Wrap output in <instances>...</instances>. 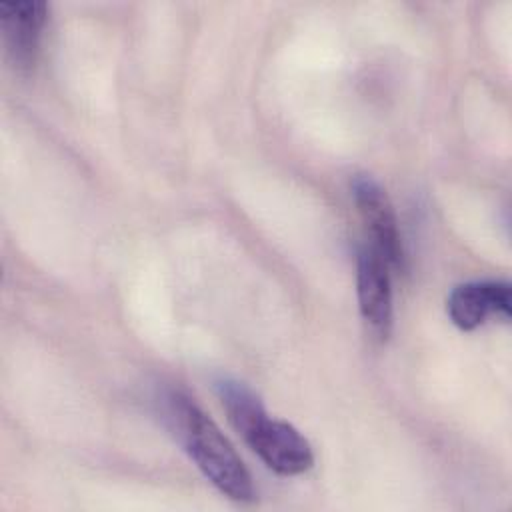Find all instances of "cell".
<instances>
[{
  "mask_svg": "<svg viewBox=\"0 0 512 512\" xmlns=\"http://www.w3.org/2000/svg\"><path fill=\"white\" fill-rule=\"evenodd\" d=\"M214 388L232 428L272 472L296 476L312 468L310 442L292 424L270 418L248 384L236 378H218Z\"/></svg>",
  "mask_w": 512,
  "mask_h": 512,
  "instance_id": "6da1fadb",
  "label": "cell"
},
{
  "mask_svg": "<svg viewBox=\"0 0 512 512\" xmlns=\"http://www.w3.org/2000/svg\"><path fill=\"white\" fill-rule=\"evenodd\" d=\"M352 198L362 224L370 236V246L388 262L390 268L404 266V248L394 206L376 178L356 174L350 182Z\"/></svg>",
  "mask_w": 512,
  "mask_h": 512,
  "instance_id": "3957f363",
  "label": "cell"
},
{
  "mask_svg": "<svg viewBox=\"0 0 512 512\" xmlns=\"http://www.w3.org/2000/svg\"><path fill=\"white\" fill-rule=\"evenodd\" d=\"M356 294L366 328L378 340H386L392 330L390 266L372 246L358 252Z\"/></svg>",
  "mask_w": 512,
  "mask_h": 512,
  "instance_id": "277c9868",
  "label": "cell"
},
{
  "mask_svg": "<svg viewBox=\"0 0 512 512\" xmlns=\"http://www.w3.org/2000/svg\"><path fill=\"white\" fill-rule=\"evenodd\" d=\"M168 408L180 430L178 436L200 472L230 500L252 502L256 498L252 476L216 422L184 394H172Z\"/></svg>",
  "mask_w": 512,
  "mask_h": 512,
  "instance_id": "7a4b0ae2",
  "label": "cell"
},
{
  "mask_svg": "<svg viewBox=\"0 0 512 512\" xmlns=\"http://www.w3.org/2000/svg\"><path fill=\"white\" fill-rule=\"evenodd\" d=\"M46 14L48 6L40 0L0 2V28L4 44L12 62L18 68L32 66L38 52Z\"/></svg>",
  "mask_w": 512,
  "mask_h": 512,
  "instance_id": "8992f818",
  "label": "cell"
},
{
  "mask_svg": "<svg viewBox=\"0 0 512 512\" xmlns=\"http://www.w3.org/2000/svg\"><path fill=\"white\" fill-rule=\"evenodd\" d=\"M446 310L460 330H474L494 314L508 320L512 312L510 284L502 280L458 284L448 296Z\"/></svg>",
  "mask_w": 512,
  "mask_h": 512,
  "instance_id": "5b68a950",
  "label": "cell"
}]
</instances>
